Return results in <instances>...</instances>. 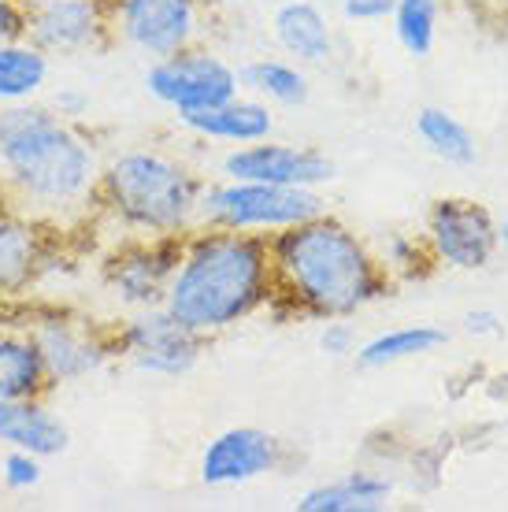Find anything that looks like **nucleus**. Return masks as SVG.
<instances>
[{"mask_svg": "<svg viewBox=\"0 0 508 512\" xmlns=\"http://www.w3.org/2000/svg\"><path fill=\"white\" fill-rule=\"evenodd\" d=\"M101 149L49 104H0V193L8 208L82 234L97 223Z\"/></svg>", "mask_w": 508, "mask_h": 512, "instance_id": "nucleus-1", "label": "nucleus"}, {"mask_svg": "<svg viewBox=\"0 0 508 512\" xmlns=\"http://www.w3.org/2000/svg\"><path fill=\"white\" fill-rule=\"evenodd\" d=\"M267 249L275 301L308 320H353L356 312L394 290L390 275L375 260V249L331 212L271 234Z\"/></svg>", "mask_w": 508, "mask_h": 512, "instance_id": "nucleus-2", "label": "nucleus"}, {"mask_svg": "<svg viewBox=\"0 0 508 512\" xmlns=\"http://www.w3.org/2000/svg\"><path fill=\"white\" fill-rule=\"evenodd\" d=\"M275 305V271L264 234L193 227L182 234L164 308L201 338H216Z\"/></svg>", "mask_w": 508, "mask_h": 512, "instance_id": "nucleus-3", "label": "nucleus"}, {"mask_svg": "<svg viewBox=\"0 0 508 512\" xmlns=\"http://www.w3.org/2000/svg\"><path fill=\"white\" fill-rule=\"evenodd\" d=\"M204 186L208 179L201 171L164 149H119L101 164L97 223H112L134 238H182L197 227Z\"/></svg>", "mask_w": 508, "mask_h": 512, "instance_id": "nucleus-4", "label": "nucleus"}, {"mask_svg": "<svg viewBox=\"0 0 508 512\" xmlns=\"http://www.w3.org/2000/svg\"><path fill=\"white\" fill-rule=\"evenodd\" d=\"M12 320L26 331L41 357V368L49 375V386L82 383L89 375L104 372L115 360L112 323H97L60 305H30L15 308Z\"/></svg>", "mask_w": 508, "mask_h": 512, "instance_id": "nucleus-5", "label": "nucleus"}, {"mask_svg": "<svg viewBox=\"0 0 508 512\" xmlns=\"http://www.w3.org/2000/svg\"><path fill=\"white\" fill-rule=\"evenodd\" d=\"M327 201L319 190L305 186H271V182L208 179L197 208V227H223V231L271 234L297 227L312 216H323Z\"/></svg>", "mask_w": 508, "mask_h": 512, "instance_id": "nucleus-6", "label": "nucleus"}, {"mask_svg": "<svg viewBox=\"0 0 508 512\" xmlns=\"http://www.w3.org/2000/svg\"><path fill=\"white\" fill-rule=\"evenodd\" d=\"M145 93L160 108L178 116H193L204 108L230 101L242 93V71L230 64L227 56L204 45H186V49L149 60L145 67Z\"/></svg>", "mask_w": 508, "mask_h": 512, "instance_id": "nucleus-7", "label": "nucleus"}, {"mask_svg": "<svg viewBox=\"0 0 508 512\" xmlns=\"http://www.w3.org/2000/svg\"><path fill=\"white\" fill-rule=\"evenodd\" d=\"M204 342L208 338L175 320L164 305L123 312V320L112 323L115 360H123L145 375H160V379L190 375L204 353Z\"/></svg>", "mask_w": 508, "mask_h": 512, "instance_id": "nucleus-8", "label": "nucleus"}, {"mask_svg": "<svg viewBox=\"0 0 508 512\" xmlns=\"http://www.w3.org/2000/svg\"><path fill=\"white\" fill-rule=\"evenodd\" d=\"M71 234L56 231L41 219L0 208V312L12 316L23 308L41 279L56 268Z\"/></svg>", "mask_w": 508, "mask_h": 512, "instance_id": "nucleus-9", "label": "nucleus"}, {"mask_svg": "<svg viewBox=\"0 0 508 512\" xmlns=\"http://www.w3.org/2000/svg\"><path fill=\"white\" fill-rule=\"evenodd\" d=\"M178 245H182V238L119 234V242L101 260V282L123 312L164 305L167 282H171V271L178 264Z\"/></svg>", "mask_w": 508, "mask_h": 512, "instance_id": "nucleus-10", "label": "nucleus"}, {"mask_svg": "<svg viewBox=\"0 0 508 512\" xmlns=\"http://www.w3.org/2000/svg\"><path fill=\"white\" fill-rule=\"evenodd\" d=\"M204 23V0H112L115 45L160 60L197 45Z\"/></svg>", "mask_w": 508, "mask_h": 512, "instance_id": "nucleus-11", "label": "nucleus"}, {"mask_svg": "<svg viewBox=\"0 0 508 512\" xmlns=\"http://www.w3.org/2000/svg\"><path fill=\"white\" fill-rule=\"evenodd\" d=\"M26 41L45 56L112 49V0H26Z\"/></svg>", "mask_w": 508, "mask_h": 512, "instance_id": "nucleus-12", "label": "nucleus"}, {"mask_svg": "<svg viewBox=\"0 0 508 512\" xmlns=\"http://www.w3.org/2000/svg\"><path fill=\"white\" fill-rule=\"evenodd\" d=\"M423 242L442 268L483 271L497 256V219L471 197H442L427 212Z\"/></svg>", "mask_w": 508, "mask_h": 512, "instance_id": "nucleus-13", "label": "nucleus"}, {"mask_svg": "<svg viewBox=\"0 0 508 512\" xmlns=\"http://www.w3.org/2000/svg\"><path fill=\"white\" fill-rule=\"evenodd\" d=\"M334 160L316 145H293V141H253L234 145L219 156V179L271 182V186H305L319 190L334 179Z\"/></svg>", "mask_w": 508, "mask_h": 512, "instance_id": "nucleus-14", "label": "nucleus"}, {"mask_svg": "<svg viewBox=\"0 0 508 512\" xmlns=\"http://www.w3.org/2000/svg\"><path fill=\"white\" fill-rule=\"evenodd\" d=\"M286 464V442L264 427H227L204 442L201 483L212 490L245 487L264 475H275Z\"/></svg>", "mask_w": 508, "mask_h": 512, "instance_id": "nucleus-15", "label": "nucleus"}, {"mask_svg": "<svg viewBox=\"0 0 508 512\" xmlns=\"http://www.w3.org/2000/svg\"><path fill=\"white\" fill-rule=\"evenodd\" d=\"M178 127L193 134V138L208 141V145L234 149V145H253V141L271 138L275 134V112L260 97L238 93V97H230V101L216 104V108H204V112H193V116H178Z\"/></svg>", "mask_w": 508, "mask_h": 512, "instance_id": "nucleus-16", "label": "nucleus"}, {"mask_svg": "<svg viewBox=\"0 0 508 512\" xmlns=\"http://www.w3.org/2000/svg\"><path fill=\"white\" fill-rule=\"evenodd\" d=\"M71 431L60 412L45 405V397H15L0 401V449H30L45 461L64 457Z\"/></svg>", "mask_w": 508, "mask_h": 512, "instance_id": "nucleus-17", "label": "nucleus"}, {"mask_svg": "<svg viewBox=\"0 0 508 512\" xmlns=\"http://www.w3.org/2000/svg\"><path fill=\"white\" fill-rule=\"evenodd\" d=\"M271 34L301 67H323L334 56V26L316 0H282L271 15Z\"/></svg>", "mask_w": 508, "mask_h": 512, "instance_id": "nucleus-18", "label": "nucleus"}, {"mask_svg": "<svg viewBox=\"0 0 508 512\" xmlns=\"http://www.w3.org/2000/svg\"><path fill=\"white\" fill-rule=\"evenodd\" d=\"M394 498L390 475L379 468H353L331 483H316L297 498L301 512H382Z\"/></svg>", "mask_w": 508, "mask_h": 512, "instance_id": "nucleus-19", "label": "nucleus"}, {"mask_svg": "<svg viewBox=\"0 0 508 512\" xmlns=\"http://www.w3.org/2000/svg\"><path fill=\"white\" fill-rule=\"evenodd\" d=\"M449 342V334L434 323H405V327H390V331L371 334L368 342H360L353 353L356 368L364 372H382V368H394L405 360L427 357Z\"/></svg>", "mask_w": 508, "mask_h": 512, "instance_id": "nucleus-20", "label": "nucleus"}, {"mask_svg": "<svg viewBox=\"0 0 508 512\" xmlns=\"http://www.w3.org/2000/svg\"><path fill=\"white\" fill-rule=\"evenodd\" d=\"M49 390V375L41 368L34 342L26 338L19 323H4L0 327V401L45 397Z\"/></svg>", "mask_w": 508, "mask_h": 512, "instance_id": "nucleus-21", "label": "nucleus"}, {"mask_svg": "<svg viewBox=\"0 0 508 512\" xmlns=\"http://www.w3.org/2000/svg\"><path fill=\"white\" fill-rule=\"evenodd\" d=\"M52 78V56L26 38L0 41V104L38 101Z\"/></svg>", "mask_w": 508, "mask_h": 512, "instance_id": "nucleus-22", "label": "nucleus"}, {"mask_svg": "<svg viewBox=\"0 0 508 512\" xmlns=\"http://www.w3.org/2000/svg\"><path fill=\"white\" fill-rule=\"evenodd\" d=\"M242 71V90H249L253 97L267 104H279V108H301L312 93L308 71L297 60H282V56H260L249 60Z\"/></svg>", "mask_w": 508, "mask_h": 512, "instance_id": "nucleus-23", "label": "nucleus"}, {"mask_svg": "<svg viewBox=\"0 0 508 512\" xmlns=\"http://www.w3.org/2000/svg\"><path fill=\"white\" fill-rule=\"evenodd\" d=\"M416 138L423 141V149L445 164L468 167L475 164V134H471L464 123H460L449 108H438V104H427L420 116H416Z\"/></svg>", "mask_w": 508, "mask_h": 512, "instance_id": "nucleus-24", "label": "nucleus"}, {"mask_svg": "<svg viewBox=\"0 0 508 512\" xmlns=\"http://www.w3.org/2000/svg\"><path fill=\"white\" fill-rule=\"evenodd\" d=\"M438 19H442V0H397L390 12L397 45L408 56L427 60L438 41Z\"/></svg>", "mask_w": 508, "mask_h": 512, "instance_id": "nucleus-25", "label": "nucleus"}, {"mask_svg": "<svg viewBox=\"0 0 508 512\" xmlns=\"http://www.w3.org/2000/svg\"><path fill=\"white\" fill-rule=\"evenodd\" d=\"M371 249H375L379 268L390 275V282L423 279V275L434 268V256H431V249H427V242H423V234L394 231V234H386L379 245H371Z\"/></svg>", "mask_w": 508, "mask_h": 512, "instance_id": "nucleus-26", "label": "nucleus"}, {"mask_svg": "<svg viewBox=\"0 0 508 512\" xmlns=\"http://www.w3.org/2000/svg\"><path fill=\"white\" fill-rule=\"evenodd\" d=\"M45 479V457L30 449H0V487L8 494H30Z\"/></svg>", "mask_w": 508, "mask_h": 512, "instance_id": "nucleus-27", "label": "nucleus"}, {"mask_svg": "<svg viewBox=\"0 0 508 512\" xmlns=\"http://www.w3.org/2000/svg\"><path fill=\"white\" fill-rule=\"evenodd\" d=\"M316 342H319V353H327V357H334V360L353 357L356 346H360V338H356V327L349 323V316H334V320H323Z\"/></svg>", "mask_w": 508, "mask_h": 512, "instance_id": "nucleus-28", "label": "nucleus"}, {"mask_svg": "<svg viewBox=\"0 0 508 512\" xmlns=\"http://www.w3.org/2000/svg\"><path fill=\"white\" fill-rule=\"evenodd\" d=\"M397 0H342V15L349 23H382L390 19Z\"/></svg>", "mask_w": 508, "mask_h": 512, "instance_id": "nucleus-29", "label": "nucleus"}, {"mask_svg": "<svg viewBox=\"0 0 508 512\" xmlns=\"http://www.w3.org/2000/svg\"><path fill=\"white\" fill-rule=\"evenodd\" d=\"M49 108H52V112H60L64 119H75V123H82V119L89 116L93 101H89V93L75 90V86H64V90L49 101Z\"/></svg>", "mask_w": 508, "mask_h": 512, "instance_id": "nucleus-30", "label": "nucleus"}, {"mask_svg": "<svg viewBox=\"0 0 508 512\" xmlns=\"http://www.w3.org/2000/svg\"><path fill=\"white\" fill-rule=\"evenodd\" d=\"M464 331L475 334V338H497V334H505V320L494 308H471L464 316Z\"/></svg>", "mask_w": 508, "mask_h": 512, "instance_id": "nucleus-31", "label": "nucleus"}, {"mask_svg": "<svg viewBox=\"0 0 508 512\" xmlns=\"http://www.w3.org/2000/svg\"><path fill=\"white\" fill-rule=\"evenodd\" d=\"M26 38V4L23 0H0V41Z\"/></svg>", "mask_w": 508, "mask_h": 512, "instance_id": "nucleus-32", "label": "nucleus"}, {"mask_svg": "<svg viewBox=\"0 0 508 512\" xmlns=\"http://www.w3.org/2000/svg\"><path fill=\"white\" fill-rule=\"evenodd\" d=\"M497 253H508V219H497Z\"/></svg>", "mask_w": 508, "mask_h": 512, "instance_id": "nucleus-33", "label": "nucleus"}, {"mask_svg": "<svg viewBox=\"0 0 508 512\" xmlns=\"http://www.w3.org/2000/svg\"><path fill=\"white\" fill-rule=\"evenodd\" d=\"M486 4H494V8H505L508 12V0H486Z\"/></svg>", "mask_w": 508, "mask_h": 512, "instance_id": "nucleus-34", "label": "nucleus"}, {"mask_svg": "<svg viewBox=\"0 0 508 512\" xmlns=\"http://www.w3.org/2000/svg\"><path fill=\"white\" fill-rule=\"evenodd\" d=\"M4 498H8V490H4V487H0V505H4Z\"/></svg>", "mask_w": 508, "mask_h": 512, "instance_id": "nucleus-35", "label": "nucleus"}, {"mask_svg": "<svg viewBox=\"0 0 508 512\" xmlns=\"http://www.w3.org/2000/svg\"><path fill=\"white\" fill-rule=\"evenodd\" d=\"M0 208H8V201H4V193H0Z\"/></svg>", "mask_w": 508, "mask_h": 512, "instance_id": "nucleus-36", "label": "nucleus"}, {"mask_svg": "<svg viewBox=\"0 0 508 512\" xmlns=\"http://www.w3.org/2000/svg\"><path fill=\"white\" fill-rule=\"evenodd\" d=\"M23 4H26V0H23Z\"/></svg>", "mask_w": 508, "mask_h": 512, "instance_id": "nucleus-37", "label": "nucleus"}]
</instances>
